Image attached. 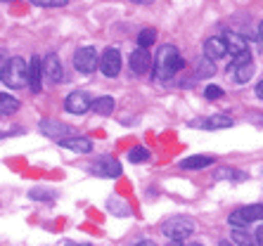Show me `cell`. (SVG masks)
<instances>
[{"mask_svg": "<svg viewBox=\"0 0 263 246\" xmlns=\"http://www.w3.org/2000/svg\"><path fill=\"white\" fill-rule=\"evenodd\" d=\"M100 71H102L107 78H114L121 71V55H119L117 48H107L100 55Z\"/></svg>", "mask_w": 263, "mask_h": 246, "instance_id": "obj_8", "label": "cell"}, {"mask_svg": "<svg viewBox=\"0 0 263 246\" xmlns=\"http://www.w3.org/2000/svg\"><path fill=\"white\" fill-rule=\"evenodd\" d=\"M29 197H31V199H50V197H52V194H50V192H41V190H33V192H31V194H29Z\"/></svg>", "mask_w": 263, "mask_h": 246, "instance_id": "obj_28", "label": "cell"}, {"mask_svg": "<svg viewBox=\"0 0 263 246\" xmlns=\"http://www.w3.org/2000/svg\"><path fill=\"white\" fill-rule=\"evenodd\" d=\"M3 3H12V0H3Z\"/></svg>", "mask_w": 263, "mask_h": 246, "instance_id": "obj_38", "label": "cell"}, {"mask_svg": "<svg viewBox=\"0 0 263 246\" xmlns=\"http://www.w3.org/2000/svg\"><path fill=\"white\" fill-rule=\"evenodd\" d=\"M214 163V156H187V159H183L180 161V168L183 171H202V168H206V166H211Z\"/></svg>", "mask_w": 263, "mask_h": 246, "instance_id": "obj_17", "label": "cell"}, {"mask_svg": "<svg viewBox=\"0 0 263 246\" xmlns=\"http://www.w3.org/2000/svg\"><path fill=\"white\" fill-rule=\"evenodd\" d=\"M73 67H76V71L79 74H86L90 76L95 69L100 67V55L95 52V48H79L76 52H73Z\"/></svg>", "mask_w": 263, "mask_h": 246, "instance_id": "obj_5", "label": "cell"}, {"mask_svg": "<svg viewBox=\"0 0 263 246\" xmlns=\"http://www.w3.org/2000/svg\"><path fill=\"white\" fill-rule=\"evenodd\" d=\"M38 128H41V133H43L45 137H52V140H57V142L71 137V133H73L67 123H60V121H55V118H43Z\"/></svg>", "mask_w": 263, "mask_h": 246, "instance_id": "obj_9", "label": "cell"}, {"mask_svg": "<svg viewBox=\"0 0 263 246\" xmlns=\"http://www.w3.org/2000/svg\"><path fill=\"white\" fill-rule=\"evenodd\" d=\"M223 40H226L228 45V55H242V52H247V40L242 36H237V33H226L223 36Z\"/></svg>", "mask_w": 263, "mask_h": 246, "instance_id": "obj_18", "label": "cell"}, {"mask_svg": "<svg viewBox=\"0 0 263 246\" xmlns=\"http://www.w3.org/2000/svg\"><path fill=\"white\" fill-rule=\"evenodd\" d=\"M204 95H206V99H218V97H223V88H218V86H206Z\"/></svg>", "mask_w": 263, "mask_h": 246, "instance_id": "obj_27", "label": "cell"}, {"mask_svg": "<svg viewBox=\"0 0 263 246\" xmlns=\"http://www.w3.org/2000/svg\"><path fill=\"white\" fill-rule=\"evenodd\" d=\"M214 59H209V57H202V59L197 61V76L199 78H209V76H214Z\"/></svg>", "mask_w": 263, "mask_h": 246, "instance_id": "obj_22", "label": "cell"}, {"mask_svg": "<svg viewBox=\"0 0 263 246\" xmlns=\"http://www.w3.org/2000/svg\"><path fill=\"white\" fill-rule=\"evenodd\" d=\"M187 246H202V244H199V241H192V244H187Z\"/></svg>", "mask_w": 263, "mask_h": 246, "instance_id": "obj_37", "label": "cell"}, {"mask_svg": "<svg viewBox=\"0 0 263 246\" xmlns=\"http://www.w3.org/2000/svg\"><path fill=\"white\" fill-rule=\"evenodd\" d=\"M228 55V45L223 38L214 36V38H206V43H204V57H209V59H220V57Z\"/></svg>", "mask_w": 263, "mask_h": 246, "instance_id": "obj_13", "label": "cell"}, {"mask_svg": "<svg viewBox=\"0 0 263 246\" xmlns=\"http://www.w3.org/2000/svg\"><path fill=\"white\" fill-rule=\"evenodd\" d=\"M147 159H149V152H147V147H142V145H135V147L128 152L130 163H140V161H147Z\"/></svg>", "mask_w": 263, "mask_h": 246, "instance_id": "obj_24", "label": "cell"}, {"mask_svg": "<svg viewBox=\"0 0 263 246\" xmlns=\"http://www.w3.org/2000/svg\"><path fill=\"white\" fill-rule=\"evenodd\" d=\"M64 246H90V244H73V241H67Z\"/></svg>", "mask_w": 263, "mask_h": 246, "instance_id": "obj_32", "label": "cell"}, {"mask_svg": "<svg viewBox=\"0 0 263 246\" xmlns=\"http://www.w3.org/2000/svg\"><path fill=\"white\" fill-rule=\"evenodd\" d=\"M41 80H43V59L31 57L29 61V86L33 92H41Z\"/></svg>", "mask_w": 263, "mask_h": 246, "instance_id": "obj_14", "label": "cell"}, {"mask_svg": "<svg viewBox=\"0 0 263 246\" xmlns=\"http://www.w3.org/2000/svg\"><path fill=\"white\" fill-rule=\"evenodd\" d=\"M214 178H216V180H237L239 175L235 173V168H228V166H226V168H218V173H216Z\"/></svg>", "mask_w": 263, "mask_h": 246, "instance_id": "obj_25", "label": "cell"}, {"mask_svg": "<svg viewBox=\"0 0 263 246\" xmlns=\"http://www.w3.org/2000/svg\"><path fill=\"white\" fill-rule=\"evenodd\" d=\"M3 83L12 90L29 86V64L22 57H12V59L3 61Z\"/></svg>", "mask_w": 263, "mask_h": 246, "instance_id": "obj_2", "label": "cell"}, {"mask_svg": "<svg viewBox=\"0 0 263 246\" xmlns=\"http://www.w3.org/2000/svg\"><path fill=\"white\" fill-rule=\"evenodd\" d=\"M133 3H152V0H133Z\"/></svg>", "mask_w": 263, "mask_h": 246, "instance_id": "obj_36", "label": "cell"}, {"mask_svg": "<svg viewBox=\"0 0 263 246\" xmlns=\"http://www.w3.org/2000/svg\"><path fill=\"white\" fill-rule=\"evenodd\" d=\"M168 246H183V241H171Z\"/></svg>", "mask_w": 263, "mask_h": 246, "instance_id": "obj_33", "label": "cell"}, {"mask_svg": "<svg viewBox=\"0 0 263 246\" xmlns=\"http://www.w3.org/2000/svg\"><path fill=\"white\" fill-rule=\"evenodd\" d=\"M254 76V61H251L249 52H242L233 59V64L228 67V78L233 80L235 86H245L247 80Z\"/></svg>", "mask_w": 263, "mask_h": 246, "instance_id": "obj_4", "label": "cell"}, {"mask_svg": "<svg viewBox=\"0 0 263 246\" xmlns=\"http://www.w3.org/2000/svg\"><path fill=\"white\" fill-rule=\"evenodd\" d=\"M157 40V31L154 29H142L140 33H138V48H149V45Z\"/></svg>", "mask_w": 263, "mask_h": 246, "instance_id": "obj_23", "label": "cell"}, {"mask_svg": "<svg viewBox=\"0 0 263 246\" xmlns=\"http://www.w3.org/2000/svg\"><path fill=\"white\" fill-rule=\"evenodd\" d=\"M90 105H92V97L86 90H76L64 99V109L69 114H76V116H83L86 111H90Z\"/></svg>", "mask_w": 263, "mask_h": 246, "instance_id": "obj_7", "label": "cell"}, {"mask_svg": "<svg viewBox=\"0 0 263 246\" xmlns=\"http://www.w3.org/2000/svg\"><path fill=\"white\" fill-rule=\"evenodd\" d=\"M218 246H233V244H230V241H220Z\"/></svg>", "mask_w": 263, "mask_h": 246, "instance_id": "obj_34", "label": "cell"}, {"mask_svg": "<svg viewBox=\"0 0 263 246\" xmlns=\"http://www.w3.org/2000/svg\"><path fill=\"white\" fill-rule=\"evenodd\" d=\"M183 64L185 61L176 45H161L157 57H154V76L159 80H171L183 69Z\"/></svg>", "mask_w": 263, "mask_h": 246, "instance_id": "obj_1", "label": "cell"}, {"mask_svg": "<svg viewBox=\"0 0 263 246\" xmlns=\"http://www.w3.org/2000/svg\"><path fill=\"white\" fill-rule=\"evenodd\" d=\"M133 246H157V244H154L152 239H140V241H135Z\"/></svg>", "mask_w": 263, "mask_h": 246, "instance_id": "obj_29", "label": "cell"}, {"mask_svg": "<svg viewBox=\"0 0 263 246\" xmlns=\"http://www.w3.org/2000/svg\"><path fill=\"white\" fill-rule=\"evenodd\" d=\"M228 220L235 228H245L249 222L263 220V203H251V206H245V209H237L235 213L228 215Z\"/></svg>", "mask_w": 263, "mask_h": 246, "instance_id": "obj_6", "label": "cell"}, {"mask_svg": "<svg viewBox=\"0 0 263 246\" xmlns=\"http://www.w3.org/2000/svg\"><path fill=\"white\" fill-rule=\"evenodd\" d=\"M258 33H261V38H263V22H261V26H258Z\"/></svg>", "mask_w": 263, "mask_h": 246, "instance_id": "obj_35", "label": "cell"}, {"mask_svg": "<svg viewBox=\"0 0 263 246\" xmlns=\"http://www.w3.org/2000/svg\"><path fill=\"white\" fill-rule=\"evenodd\" d=\"M128 64H130V69H133L135 74H147L149 69H154L152 55H149L145 48L133 50V52H130V57H128Z\"/></svg>", "mask_w": 263, "mask_h": 246, "instance_id": "obj_10", "label": "cell"}, {"mask_svg": "<svg viewBox=\"0 0 263 246\" xmlns=\"http://www.w3.org/2000/svg\"><path fill=\"white\" fill-rule=\"evenodd\" d=\"M233 244H237V246H258V244H256V237L247 234L242 228L233 230Z\"/></svg>", "mask_w": 263, "mask_h": 246, "instance_id": "obj_21", "label": "cell"}, {"mask_svg": "<svg viewBox=\"0 0 263 246\" xmlns=\"http://www.w3.org/2000/svg\"><path fill=\"white\" fill-rule=\"evenodd\" d=\"M256 95H258V97L263 99V78L258 80V86H256Z\"/></svg>", "mask_w": 263, "mask_h": 246, "instance_id": "obj_31", "label": "cell"}, {"mask_svg": "<svg viewBox=\"0 0 263 246\" xmlns=\"http://www.w3.org/2000/svg\"><path fill=\"white\" fill-rule=\"evenodd\" d=\"M60 147L69 149V152H76V154H88L92 149V142L88 137H81V135H71L67 140L60 142Z\"/></svg>", "mask_w": 263, "mask_h": 246, "instance_id": "obj_15", "label": "cell"}, {"mask_svg": "<svg viewBox=\"0 0 263 246\" xmlns=\"http://www.w3.org/2000/svg\"><path fill=\"white\" fill-rule=\"evenodd\" d=\"M43 78H48L50 83H62L64 71H62V64L57 55H48L43 59Z\"/></svg>", "mask_w": 263, "mask_h": 246, "instance_id": "obj_12", "label": "cell"}, {"mask_svg": "<svg viewBox=\"0 0 263 246\" xmlns=\"http://www.w3.org/2000/svg\"><path fill=\"white\" fill-rule=\"evenodd\" d=\"M195 126H202L206 130H220V128H230L233 126V118L223 116V114H214L209 118H202V121H195Z\"/></svg>", "mask_w": 263, "mask_h": 246, "instance_id": "obj_16", "label": "cell"}, {"mask_svg": "<svg viewBox=\"0 0 263 246\" xmlns=\"http://www.w3.org/2000/svg\"><path fill=\"white\" fill-rule=\"evenodd\" d=\"M195 230H197L195 218H187V215H173V218L164 220L161 232H164L171 241H185L187 237L195 234Z\"/></svg>", "mask_w": 263, "mask_h": 246, "instance_id": "obj_3", "label": "cell"}, {"mask_svg": "<svg viewBox=\"0 0 263 246\" xmlns=\"http://www.w3.org/2000/svg\"><path fill=\"white\" fill-rule=\"evenodd\" d=\"M90 171H92V175H98V178H119V175H121V163H119L117 159H111V156H104Z\"/></svg>", "mask_w": 263, "mask_h": 246, "instance_id": "obj_11", "label": "cell"}, {"mask_svg": "<svg viewBox=\"0 0 263 246\" xmlns=\"http://www.w3.org/2000/svg\"><path fill=\"white\" fill-rule=\"evenodd\" d=\"M17 109H19V102H17V99H14L12 95L3 92V95H0V114H3V116H12Z\"/></svg>", "mask_w": 263, "mask_h": 246, "instance_id": "obj_20", "label": "cell"}, {"mask_svg": "<svg viewBox=\"0 0 263 246\" xmlns=\"http://www.w3.org/2000/svg\"><path fill=\"white\" fill-rule=\"evenodd\" d=\"M31 3L38 7H64V5H69V0H31Z\"/></svg>", "mask_w": 263, "mask_h": 246, "instance_id": "obj_26", "label": "cell"}, {"mask_svg": "<svg viewBox=\"0 0 263 246\" xmlns=\"http://www.w3.org/2000/svg\"><path fill=\"white\" fill-rule=\"evenodd\" d=\"M256 244H258V246H263V225L256 230Z\"/></svg>", "mask_w": 263, "mask_h": 246, "instance_id": "obj_30", "label": "cell"}, {"mask_svg": "<svg viewBox=\"0 0 263 246\" xmlns=\"http://www.w3.org/2000/svg\"><path fill=\"white\" fill-rule=\"evenodd\" d=\"M114 97H109V95H104V97H95L90 105V111L92 114H98V116H107V114H111L114 111Z\"/></svg>", "mask_w": 263, "mask_h": 246, "instance_id": "obj_19", "label": "cell"}]
</instances>
